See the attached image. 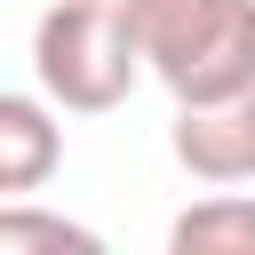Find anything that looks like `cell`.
<instances>
[{
    "mask_svg": "<svg viewBox=\"0 0 255 255\" xmlns=\"http://www.w3.org/2000/svg\"><path fill=\"white\" fill-rule=\"evenodd\" d=\"M128 16L175 104L255 88V0H128Z\"/></svg>",
    "mask_w": 255,
    "mask_h": 255,
    "instance_id": "1",
    "label": "cell"
},
{
    "mask_svg": "<svg viewBox=\"0 0 255 255\" xmlns=\"http://www.w3.org/2000/svg\"><path fill=\"white\" fill-rule=\"evenodd\" d=\"M96 255V231H80V223H64V215H40V207H24V199H8L0 207V255Z\"/></svg>",
    "mask_w": 255,
    "mask_h": 255,
    "instance_id": "6",
    "label": "cell"
},
{
    "mask_svg": "<svg viewBox=\"0 0 255 255\" xmlns=\"http://www.w3.org/2000/svg\"><path fill=\"white\" fill-rule=\"evenodd\" d=\"M56 96L40 88V96H0V191L8 199H32L48 175H56V159H64V128H56Z\"/></svg>",
    "mask_w": 255,
    "mask_h": 255,
    "instance_id": "4",
    "label": "cell"
},
{
    "mask_svg": "<svg viewBox=\"0 0 255 255\" xmlns=\"http://www.w3.org/2000/svg\"><path fill=\"white\" fill-rule=\"evenodd\" d=\"M32 72L64 112H112L151 72L128 0H56L32 24Z\"/></svg>",
    "mask_w": 255,
    "mask_h": 255,
    "instance_id": "2",
    "label": "cell"
},
{
    "mask_svg": "<svg viewBox=\"0 0 255 255\" xmlns=\"http://www.w3.org/2000/svg\"><path fill=\"white\" fill-rule=\"evenodd\" d=\"M167 247H175V255H255V199L215 191V199L183 207V215L167 223Z\"/></svg>",
    "mask_w": 255,
    "mask_h": 255,
    "instance_id": "5",
    "label": "cell"
},
{
    "mask_svg": "<svg viewBox=\"0 0 255 255\" xmlns=\"http://www.w3.org/2000/svg\"><path fill=\"white\" fill-rule=\"evenodd\" d=\"M167 151H175V167L199 175V183H255V88L175 104Z\"/></svg>",
    "mask_w": 255,
    "mask_h": 255,
    "instance_id": "3",
    "label": "cell"
}]
</instances>
